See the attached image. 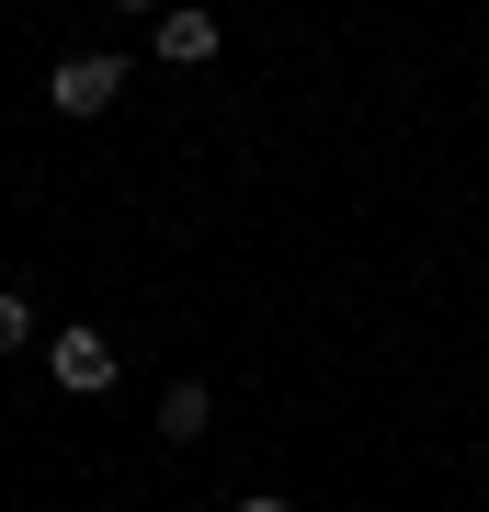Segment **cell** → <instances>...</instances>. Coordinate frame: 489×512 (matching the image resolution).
I'll list each match as a JSON object with an SVG mask.
<instances>
[{"instance_id": "obj_6", "label": "cell", "mask_w": 489, "mask_h": 512, "mask_svg": "<svg viewBox=\"0 0 489 512\" xmlns=\"http://www.w3.org/2000/svg\"><path fill=\"white\" fill-rule=\"evenodd\" d=\"M239 512H296V501H273V490H251V501H239Z\"/></svg>"}, {"instance_id": "obj_2", "label": "cell", "mask_w": 489, "mask_h": 512, "mask_svg": "<svg viewBox=\"0 0 489 512\" xmlns=\"http://www.w3.org/2000/svg\"><path fill=\"white\" fill-rule=\"evenodd\" d=\"M114 92H126V57H57V69H46V103L57 114H103Z\"/></svg>"}, {"instance_id": "obj_1", "label": "cell", "mask_w": 489, "mask_h": 512, "mask_svg": "<svg viewBox=\"0 0 489 512\" xmlns=\"http://www.w3.org/2000/svg\"><path fill=\"white\" fill-rule=\"evenodd\" d=\"M46 376L69 387V399H103L126 365H114V342H103V330H57V342H46Z\"/></svg>"}, {"instance_id": "obj_5", "label": "cell", "mask_w": 489, "mask_h": 512, "mask_svg": "<svg viewBox=\"0 0 489 512\" xmlns=\"http://www.w3.org/2000/svg\"><path fill=\"white\" fill-rule=\"evenodd\" d=\"M23 342H35V308H23L12 285H0V353H23Z\"/></svg>"}, {"instance_id": "obj_3", "label": "cell", "mask_w": 489, "mask_h": 512, "mask_svg": "<svg viewBox=\"0 0 489 512\" xmlns=\"http://www.w3.org/2000/svg\"><path fill=\"white\" fill-rule=\"evenodd\" d=\"M148 46H160L171 69H205V57H217V12H160V23H148Z\"/></svg>"}, {"instance_id": "obj_4", "label": "cell", "mask_w": 489, "mask_h": 512, "mask_svg": "<svg viewBox=\"0 0 489 512\" xmlns=\"http://www.w3.org/2000/svg\"><path fill=\"white\" fill-rule=\"evenodd\" d=\"M205 421H217V387H205V376H171V387H160V433H171V444H194Z\"/></svg>"}]
</instances>
